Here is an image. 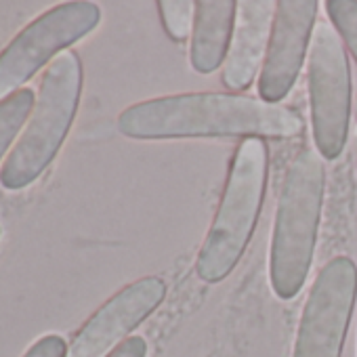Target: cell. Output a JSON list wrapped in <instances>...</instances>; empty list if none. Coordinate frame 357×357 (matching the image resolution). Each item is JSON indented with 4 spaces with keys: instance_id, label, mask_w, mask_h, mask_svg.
Here are the masks:
<instances>
[{
    "instance_id": "6da1fadb",
    "label": "cell",
    "mask_w": 357,
    "mask_h": 357,
    "mask_svg": "<svg viewBox=\"0 0 357 357\" xmlns=\"http://www.w3.org/2000/svg\"><path fill=\"white\" fill-rule=\"evenodd\" d=\"M305 122L298 112L238 93H181L135 103L118 116L124 137L196 139H294Z\"/></svg>"
},
{
    "instance_id": "7a4b0ae2",
    "label": "cell",
    "mask_w": 357,
    "mask_h": 357,
    "mask_svg": "<svg viewBox=\"0 0 357 357\" xmlns=\"http://www.w3.org/2000/svg\"><path fill=\"white\" fill-rule=\"evenodd\" d=\"M326 168L321 155L303 147L290 162L275 208L269 282L278 298H294L309 275L324 206Z\"/></svg>"
},
{
    "instance_id": "3957f363",
    "label": "cell",
    "mask_w": 357,
    "mask_h": 357,
    "mask_svg": "<svg viewBox=\"0 0 357 357\" xmlns=\"http://www.w3.org/2000/svg\"><path fill=\"white\" fill-rule=\"evenodd\" d=\"M269 158L263 139H242L229 162L223 196L196 259V273L219 284L240 263L265 202Z\"/></svg>"
},
{
    "instance_id": "277c9868",
    "label": "cell",
    "mask_w": 357,
    "mask_h": 357,
    "mask_svg": "<svg viewBox=\"0 0 357 357\" xmlns=\"http://www.w3.org/2000/svg\"><path fill=\"white\" fill-rule=\"evenodd\" d=\"M80 91V57L74 51H66L45 70L30 122L0 168V185L5 190H24L47 170L70 132Z\"/></svg>"
},
{
    "instance_id": "5b68a950",
    "label": "cell",
    "mask_w": 357,
    "mask_h": 357,
    "mask_svg": "<svg viewBox=\"0 0 357 357\" xmlns=\"http://www.w3.org/2000/svg\"><path fill=\"white\" fill-rule=\"evenodd\" d=\"M307 82L313 143L324 160H336L349 137L351 68L340 36L328 24L313 30Z\"/></svg>"
},
{
    "instance_id": "8992f818",
    "label": "cell",
    "mask_w": 357,
    "mask_h": 357,
    "mask_svg": "<svg viewBox=\"0 0 357 357\" xmlns=\"http://www.w3.org/2000/svg\"><path fill=\"white\" fill-rule=\"evenodd\" d=\"M101 20L95 3L72 0L61 3L30 26H26L0 53V101H5L55 57L86 34H91Z\"/></svg>"
},
{
    "instance_id": "52a82bcc",
    "label": "cell",
    "mask_w": 357,
    "mask_h": 357,
    "mask_svg": "<svg viewBox=\"0 0 357 357\" xmlns=\"http://www.w3.org/2000/svg\"><path fill=\"white\" fill-rule=\"evenodd\" d=\"M357 298V265L336 257L317 273L296 330L292 357H340Z\"/></svg>"
},
{
    "instance_id": "ba28073f",
    "label": "cell",
    "mask_w": 357,
    "mask_h": 357,
    "mask_svg": "<svg viewBox=\"0 0 357 357\" xmlns=\"http://www.w3.org/2000/svg\"><path fill=\"white\" fill-rule=\"evenodd\" d=\"M315 0H280L267 55L259 74V99L280 105L301 76L317 17Z\"/></svg>"
},
{
    "instance_id": "9c48e42d",
    "label": "cell",
    "mask_w": 357,
    "mask_h": 357,
    "mask_svg": "<svg viewBox=\"0 0 357 357\" xmlns=\"http://www.w3.org/2000/svg\"><path fill=\"white\" fill-rule=\"evenodd\" d=\"M164 296L166 284L162 278L147 275L128 284L103 303L78 330L66 357H107L162 305Z\"/></svg>"
},
{
    "instance_id": "30bf717a",
    "label": "cell",
    "mask_w": 357,
    "mask_h": 357,
    "mask_svg": "<svg viewBox=\"0 0 357 357\" xmlns=\"http://www.w3.org/2000/svg\"><path fill=\"white\" fill-rule=\"evenodd\" d=\"M275 20V3L269 0H242L236 11V28L229 53L223 63V84L231 93H244L259 78L271 28Z\"/></svg>"
},
{
    "instance_id": "8fae6325",
    "label": "cell",
    "mask_w": 357,
    "mask_h": 357,
    "mask_svg": "<svg viewBox=\"0 0 357 357\" xmlns=\"http://www.w3.org/2000/svg\"><path fill=\"white\" fill-rule=\"evenodd\" d=\"M238 3L234 0H198L190 61L198 74H213L225 63L236 28Z\"/></svg>"
},
{
    "instance_id": "7c38bea8",
    "label": "cell",
    "mask_w": 357,
    "mask_h": 357,
    "mask_svg": "<svg viewBox=\"0 0 357 357\" xmlns=\"http://www.w3.org/2000/svg\"><path fill=\"white\" fill-rule=\"evenodd\" d=\"M34 105H36V97L34 91L30 89H22L11 97H7L5 101H0V160H3V155L13 145L28 116H32Z\"/></svg>"
},
{
    "instance_id": "4fadbf2b",
    "label": "cell",
    "mask_w": 357,
    "mask_h": 357,
    "mask_svg": "<svg viewBox=\"0 0 357 357\" xmlns=\"http://www.w3.org/2000/svg\"><path fill=\"white\" fill-rule=\"evenodd\" d=\"M158 11L162 28L170 40L185 43L188 38H192L196 3H192V0H162V3H158Z\"/></svg>"
},
{
    "instance_id": "5bb4252c",
    "label": "cell",
    "mask_w": 357,
    "mask_h": 357,
    "mask_svg": "<svg viewBox=\"0 0 357 357\" xmlns=\"http://www.w3.org/2000/svg\"><path fill=\"white\" fill-rule=\"evenodd\" d=\"M326 13L342 45L357 61V0H328Z\"/></svg>"
},
{
    "instance_id": "9a60e30c",
    "label": "cell",
    "mask_w": 357,
    "mask_h": 357,
    "mask_svg": "<svg viewBox=\"0 0 357 357\" xmlns=\"http://www.w3.org/2000/svg\"><path fill=\"white\" fill-rule=\"evenodd\" d=\"M68 355V344L61 336L57 334H49L38 338L24 357H66Z\"/></svg>"
},
{
    "instance_id": "2e32d148",
    "label": "cell",
    "mask_w": 357,
    "mask_h": 357,
    "mask_svg": "<svg viewBox=\"0 0 357 357\" xmlns=\"http://www.w3.org/2000/svg\"><path fill=\"white\" fill-rule=\"evenodd\" d=\"M147 342L141 336H128L122 344H118L107 357H145Z\"/></svg>"
},
{
    "instance_id": "e0dca14e",
    "label": "cell",
    "mask_w": 357,
    "mask_h": 357,
    "mask_svg": "<svg viewBox=\"0 0 357 357\" xmlns=\"http://www.w3.org/2000/svg\"><path fill=\"white\" fill-rule=\"evenodd\" d=\"M355 116H357V99H355Z\"/></svg>"
}]
</instances>
